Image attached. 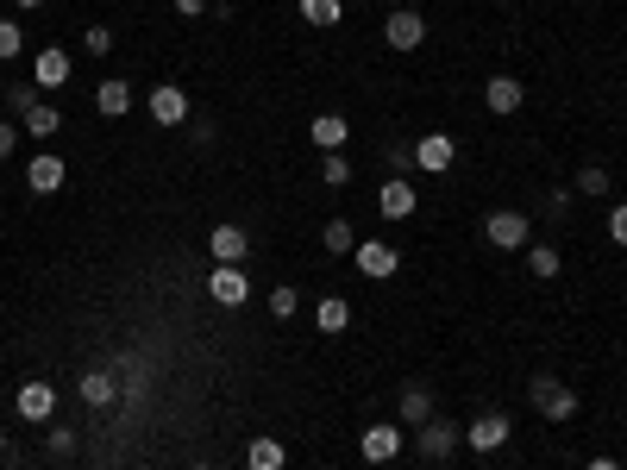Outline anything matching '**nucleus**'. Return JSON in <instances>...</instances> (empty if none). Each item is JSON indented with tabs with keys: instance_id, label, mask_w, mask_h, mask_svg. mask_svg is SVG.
Masks as SVG:
<instances>
[{
	"instance_id": "1",
	"label": "nucleus",
	"mask_w": 627,
	"mask_h": 470,
	"mask_svg": "<svg viewBox=\"0 0 627 470\" xmlns=\"http://www.w3.org/2000/svg\"><path fill=\"white\" fill-rule=\"evenodd\" d=\"M483 239H490L496 251H521V245H533V220L521 214V207H496V214L483 220Z\"/></svg>"
},
{
	"instance_id": "2",
	"label": "nucleus",
	"mask_w": 627,
	"mask_h": 470,
	"mask_svg": "<svg viewBox=\"0 0 627 470\" xmlns=\"http://www.w3.org/2000/svg\"><path fill=\"white\" fill-rule=\"evenodd\" d=\"M527 402L540 408L546 420H571V414H577V389H565L559 376H533V383H527Z\"/></svg>"
},
{
	"instance_id": "3",
	"label": "nucleus",
	"mask_w": 627,
	"mask_h": 470,
	"mask_svg": "<svg viewBox=\"0 0 627 470\" xmlns=\"http://www.w3.org/2000/svg\"><path fill=\"white\" fill-rule=\"evenodd\" d=\"M383 44H389V51H421V44H427V19L414 7H396L383 19Z\"/></svg>"
},
{
	"instance_id": "4",
	"label": "nucleus",
	"mask_w": 627,
	"mask_h": 470,
	"mask_svg": "<svg viewBox=\"0 0 627 470\" xmlns=\"http://www.w3.org/2000/svg\"><path fill=\"white\" fill-rule=\"evenodd\" d=\"M458 445H464V433L452 427V420H439V414L427 420V427H414V452H421V458H433V464H439V458H452Z\"/></svg>"
},
{
	"instance_id": "5",
	"label": "nucleus",
	"mask_w": 627,
	"mask_h": 470,
	"mask_svg": "<svg viewBox=\"0 0 627 470\" xmlns=\"http://www.w3.org/2000/svg\"><path fill=\"white\" fill-rule=\"evenodd\" d=\"M452 157H458V138H452V132H427V138H414V170L439 176V170H452Z\"/></svg>"
},
{
	"instance_id": "6",
	"label": "nucleus",
	"mask_w": 627,
	"mask_h": 470,
	"mask_svg": "<svg viewBox=\"0 0 627 470\" xmlns=\"http://www.w3.org/2000/svg\"><path fill=\"white\" fill-rule=\"evenodd\" d=\"M145 107H151L157 126H182V120H189V94H182L176 82H157V88L145 94Z\"/></svg>"
},
{
	"instance_id": "7",
	"label": "nucleus",
	"mask_w": 627,
	"mask_h": 470,
	"mask_svg": "<svg viewBox=\"0 0 627 470\" xmlns=\"http://www.w3.org/2000/svg\"><path fill=\"white\" fill-rule=\"evenodd\" d=\"M464 445H471V452H483V458H490V452H502V445H508V414H477L471 420V433H464Z\"/></svg>"
},
{
	"instance_id": "8",
	"label": "nucleus",
	"mask_w": 627,
	"mask_h": 470,
	"mask_svg": "<svg viewBox=\"0 0 627 470\" xmlns=\"http://www.w3.org/2000/svg\"><path fill=\"white\" fill-rule=\"evenodd\" d=\"M207 295H214L220 308H239V301L251 295V282H245L239 264H214V276H207Z\"/></svg>"
},
{
	"instance_id": "9",
	"label": "nucleus",
	"mask_w": 627,
	"mask_h": 470,
	"mask_svg": "<svg viewBox=\"0 0 627 470\" xmlns=\"http://www.w3.org/2000/svg\"><path fill=\"white\" fill-rule=\"evenodd\" d=\"M521 101H527V88H521L515 76H490V82H483V107H490L496 120H508V113H521Z\"/></svg>"
},
{
	"instance_id": "10",
	"label": "nucleus",
	"mask_w": 627,
	"mask_h": 470,
	"mask_svg": "<svg viewBox=\"0 0 627 470\" xmlns=\"http://www.w3.org/2000/svg\"><path fill=\"white\" fill-rule=\"evenodd\" d=\"M358 270L364 276H396V264H402V251L396 245H389V239H358Z\"/></svg>"
},
{
	"instance_id": "11",
	"label": "nucleus",
	"mask_w": 627,
	"mask_h": 470,
	"mask_svg": "<svg viewBox=\"0 0 627 470\" xmlns=\"http://www.w3.org/2000/svg\"><path fill=\"white\" fill-rule=\"evenodd\" d=\"M364 458L370 464H389V458H396L402 452V427H396V420H377V427H364Z\"/></svg>"
},
{
	"instance_id": "12",
	"label": "nucleus",
	"mask_w": 627,
	"mask_h": 470,
	"mask_svg": "<svg viewBox=\"0 0 627 470\" xmlns=\"http://www.w3.org/2000/svg\"><path fill=\"white\" fill-rule=\"evenodd\" d=\"M26 188H32V195H57V188H63V157L57 151H38L26 163Z\"/></svg>"
},
{
	"instance_id": "13",
	"label": "nucleus",
	"mask_w": 627,
	"mask_h": 470,
	"mask_svg": "<svg viewBox=\"0 0 627 470\" xmlns=\"http://www.w3.org/2000/svg\"><path fill=\"white\" fill-rule=\"evenodd\" d=\"M32 82L38 88H63L69 82V51H63V44H44V51L32 57Z\"/></svg>"
},
{
	"instance_id": "14",
	"label": "nucleus",
	"mask_w": 627,
	"mask_h": 470,
	"mask_svg": "<svg viewBox=\"0 0 627 470\" xmlns=\"http://www.w3.org/2000/svg\"><path fill=\"white\" fill-rule=\"evenodd\" d=\"M414 201H421V195H414V182H408V176H389V182H383V195H377L383 220H408V214H414Z\"/></svg>"
},
{
	"instance_id": "15",
	"label": "nucleus",
	"mask_w": 627,
	"mask_h": 470,
	"mask_svg": "<svg viewBox=\"0 0 627 470\" xmlns=\"http://www.w3.org/2000/svg\"><path fill=\"white\" fill-rule=\"evenodd\" d=\"M207 245H214V264H245V251H251V239H245V226H214V239H207Z\"/></svg>"
},
{
	"instance_id": "16",
	"label": "nucleus",
	"mask_w": 627,
	"mask_h": 470,
	"mask_svg": "<svg viewBox=\"0 0 627 470\" xmlns=\"http://www.w3.org/2000/svg\"><path fill=\"white\" fill-rule=\"evenodd\" d=\"M19 414H26V420H51L57 414V389L51 383H26V389H19Z\"/></svg>"
},
{
	"instance_id": "17",
	"label": "nucleus",
	"mask_w": 627,
	"mask_h": 470,
	"mask_svg": "<svg viewBox=\"0 0 627 470\" xmlns=\"http://www.w3.org/2000/svg\"><path fill=\"white\" fill-rule=\"evenodd\" d=\"M396 414H402V427H427V420H433V395L421 383H408L402 402H396Z\"/></svg>"
},
{
	"instance_id": "18",
	"label": "nucleus",
	"mask_w": 627,
	"mask_h": 470,
	"mask_svg": "<svg viewBox=\"0 0 627 470\" xmlns=\"http://www.w3.org/2000/svg\"><path fill=\"white\" fill-rule=\"evenodd\" d=\"M95 107L107 113V120H120V113H132V88H126L120 76H107V82L95 88Z\"/></svg>"
},
{
	"instance_id": "19",
	"label": "nucleus",
	"mask_w": 627,
	"mask_h": 470,
	"mask_svg": "<svg viewBox=\"0 0 627 470\" xmlns=\"http://www.w3.org/2000/svg\"><path fill=\"white\" fill-rule=\"evenodd\" d=\"M245 464H251V470H283L289 452H283V439H251V445H245Z\"/></svg>"
},
{
	"instance_id": "20",
	"label": "nucleus",
	"mask_w": 627,
	"mask_h": 470,
	"mask_svg": "<svg viewBox=\"0 0 627 470\" xmlns=\"http://www.w3.org/2000/svg\"><path fill=\"white\" fill-rule=\"evenodd\" d=\"M314 326H320V333H345V326H352L345 295H327V301H320V308H314Z\"/></svg>"
},
{
	"instance_id": "21",
	"label": "nucleus",
	"mask_w": 627,
	"mask_h": 470,
	"mask_svg": "<svg viewBox=\"0 0 627 470\" xmlns=\"http://www.w3.org/2000/svg\"><path fill=\"white\" fill-rule=\"evenodd\" d=\"M320 245H327L333 257H352V251H358V232H352V220H327V226H320Z\"/></svg>"
},
{
	"instance_id": "22",
	"label": "nucleus",
	"mask_w": 627,
	"mask_h": 470,
	"mask_svg": "<svg viewBox=\"0 0 627 470\" xmlns=\"http://www.w3.org/2000/svg\"><path fill=\"white\" fill-rule=\"evenodd\" d=\"M19 126H26V138H51L57 126H63V113L51 107V101H38L32 113H26V120H19Z\"/></svg>"
},
{
	"instance_id": "23",
	"label": "nucleus",
	"mask_w": 627,
	"mask_h": 470,
	"mask_svg": "<svg viewBox=\"0 0 627 470\" xmlns=\"http://www.w3.org/2000/svg\"><path fill=\"white\" fill-rule=\"evenodd\" d=\"M345 138H352V132H345L339 113H320V120H314V145H320V151H339Z\"/></svg>"
},
{
	"instance_id": "24",
	"label": "nucleus",
	"mask_w": 627,
	"mask_h": 470,
	"mask_svg": "<svg viewBox=\"0 0 627 470\" xmlns=\"http://www.w3.org/2000/svg\"><path fill=\"white\" fill-rule=\"evenodd\" d=\"M295 7H301V19H308V26H339V19H345L339 0H295Z\"/></svg>"
},
{
	"instance_id": "25",
	"label": "nucleus",
	"mask_w": 627,
	"mask_h": 470,
	"mask_svg": "<svg viewBox=\"0 0 627 470\" xmlns=\"http://www.w3.org/2000/svg\"><path fill=\"white\" fill-rule=\"evenodd\" d=\"M82 402H88V408H107V402H113V376H107V370H88V376H82Z\"/></svg>"
},
{
	"instance_id": "26",
	"label": "nucleus",
	"mask_w": 627,
	"mask_h": 470,
	"mask_svg": "<svg viewBox=\"0 0 627 470\" xmlns=\"http://www.w3.org/2000/svg\"><path fill=\"white\" fill-rule=\"evenodd\" d=\"M609 170H602V163H584V170H577V188H571V195H609Z\"/></svg>"
},
{
	"instance_id": "27",
	"label": "nucleus",
	"mask_w": 627,
	"mask_h": 470,
	"mask_svg": "<svg viewBox=\"0 0 627 470\" xmlns=\"http://www.w3.org/2000/svg\"><path fill=\"white\" fill-rule=\"evenodd\" d=\"M527 270L540 276V282H546V276H559V251H552V245H527Z\"/></svg>"
},
{
	"instance_id": "28",
	"label": "nucleus",
	"mask_w": 627,
	"mask_h": 470,
	"mask_svg": "<svg viewBox=\"0 0 627 470\" xmlns=\"http://www.w3.org/2000/svg\"><path fill=\"white\" fill-rule=\"evenodd\" d=\"M38 101H44V88H38V82H32V88H7V107L19 113V120H26V113H32Z\"/></svg>"
},
{
	"instance_id": "29",
	"label": "nucleus",
	"mask_w": 627,
	"mask_h": 470,
	"mask_svg": "<svg viewBox=\"0 0 627 470\" xmlns=\"http://www.w3.org/2000/svg\"><path fill=\"white\" fill-rule=\"evenodd\" d=\"M19 44H26V32H19L13 19H0V63H13V57H19Z\"/></svg>"
},
{
	"instance_id": "30",
	"label": "nucleus",
	"mask_w": 627,
	"mask_h": 470,
	"mask_svg": "<svg viewBox=\"0 0 627 470\" xmlns=\"http://www.w3.org/2000/svg\"><path fill=\"white\" fill-rule=\"evenodd\" d=\"M44 452H51V458H69V452H76V433H69V427H51V433H44Z\"/></svg>"
},
{
	"instance_id": "31",
	"label": "nucleus",
	"mask_w": 627,
	"mask_h": 470,
	"mask_svg": "<svg viewBox=\"0 0 627 470\" xmlns=\"http://www.w3.org/2000/svg\"><path fill=\"white\" fill-rule=\"evenodd\" d=\"M82 51H88V57H107V51H113V32H107V26H88V32H82Z\"/></svg>"
},
{
	"instance_id": "32",
	"label": "nucleus",
	"mask_w": 627,
	"mask_h": 470,
	"mask_svg": "<svg viewBox=\"0 0 627 470\" xmlns=\"http://www.w3.org/2000/svg\"><path fill=\"white\" fill-rule=\"evenodd\" d=\"M295 308H301V295H295V289H270V314H276V320H289Z\"/></svg>"
},
{
	"instance_id": "33",
	"label": "nucleus",
	"mask_w": 627,
	"mask_h": 470,
	"mask_svg": "<svg viewBox=\"0 0 627 470\" xmlns=\"http://www.w3.org/2000/svg\"><path fill=\"white\" fill-rule=\"evenodd\" d=\"M320 176H327V188H339V182H352V163H345L339 151H327V170H320Z\"/></svg>"
},
{
	"instance_id": "34",
	"label": "nucleus",
	"mask_w": 627,
	"mask_h": 470,
	"mask_svg": "<svg viewBox=\"0 0 627 470\" xmlns=\"http://www.w3.org/2000/svg\"><path fill=\"white\" fill-rule=\"evenodd\" d=\"M609 239L627 251V201H615V207H609Z\"/></svg>"
},
{
	"instance_id": "35",
	"label": "nucleus",
	"mask_w": 627,
	"mask_h": 470,
	"mask_svg": "<svg viewBox=\"0 0 627 470\" xmlns=\"http://www.w3.org/2000/svg\"><path fill=\"white\" fill-rule=\"evenodd\" d=\"M389 170L408 176V170H414V145H389Z\"/></svg>"
},
{
	"instance_id": "36",
	"label": "nucleus",
	"mask_w": 627,
	"mask_h": 470,
	"mask_svg": "<svg viewBox=\"0 0 627 470\" xmlns=\"http://www.w3.org/2000/svg\"><path fill=\"white\" fill-rule=\"evenodd\" d=\"M13 145H19V126H13V120H0V163L13 157Z\"/></svg>"
},
{
	"instance_id": "37",
	"label": "nucleus",
	"mask_w": 627,
	"mask_h": 470,
	"mask_svg": "<svg viewBox=\"0 0 627 470\" xmlns=\"http://www.w3.org/2000/svg\"><path fill=\"white\" fill-rule=\"evenodd\" d=\"M565 207H571V188H552V195H546V214H552V220H559V214H565Z\"/></svg>"
},
{
	"instance_id": "38",
	"label": "nucleus",
	"mask_w": 627,
	"mask_h": 470,
	"mask_svg": "<svg viewBox=\"0 0 627 470\" xmlns=\"http://www.w3.org/2000/svg\"><path fill=\"white\" fill-rule=\"evenodd\" d=\"M176 13H189V19H195V13H207V0H176Z\"/></svg>"
},
{
	"instance_id": "39",
	"label": "nucleus",
	"mask_w": 627,
	"mask_h": 470,
	"mask_svg": "<svg viewBox=\"0 0 627 470\" xmlns=\"http://www.w3.org/2000/svg\"><path fill=\"white\" fill-rule=\"evenodd\" d=\"M584 470H621V464H615V458H590Z\"/></svg>"
},
{
	"instance_id": "40",
	"label": "nucleus",
	"mask_w": 627,
	"mask_h": 470,
	"mask_svg": "<svg viewBox=\"0 0 627 470\" xmlns=\"http://www.w3.org/2000/svg\"><path fill=\"white\" fill-rule=\"evenodd\" d=\"M19 7H44V0H19Z\"/></svg>"
},
{
	"instance_id": "41",
	"label": "nucleus",
	"mask_w": 627,
	"mask_h": 470,
	"mask_svg": "<svg viewBox=\"0 0 627 470\" xmlns=\"http://www.w3.org/2000/svg\"><path fill=\"white\" fill-rule=\"evenodd\" d=\"M0 452H7V433H0Z\"/></svg>"
},
{
	"instance_id": "42",
	"label": "nucleus",
	"mask_w": 627,
	"mask_h": 470,
	"mask_svg": "<svg viewBox=\"0 0 627 470\" xmlns=\"http://www.w3.org/2000/svg\"><path fill=\"white\" fill-rule=\"evenodd\" d=\"M195 470H214V464H195Z\"/></svg>"
},
{
	"instance_id": "43",
	"label": "nucleus",
	"mask_w": 627,
	"mask_h": 470,
	"mask_svg": "<svg viewBox=\"0 0 627 470\" xmlns=\"http://www.w3.org/2000/svg\"><path fill=\"white\" fill-rule=\"evenodd\" d=\"M138 470H151V464H138Z\"/></svg>"
}]
</instances>
